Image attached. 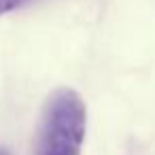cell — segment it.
<instances>
[{
	"label": "cell",
	"instance_id": "cell-3",
	"mask_svg": "<svg viewBox=\"0 0 155 155\" xmlns=\"http://www.w3.org/2000/svg\"><path fill=\"white\" fill-rule=\"evenodd\" d=\"M0 155H11V151L7 147H0Z\"/></svg>",
	"mask_w": 155,
	"mask_h": 155
},
{
	"label": "cell",
	"instance_id": "cell-2",
	"mask_svg": "<svg viewBox=\"0 0 155 155\" xmlns=\"http://www.w3.org/2000/svg\"><path fill=\"white\" fill-rule=\"evenodd\" d=\"M30 2H32V0H0V15L19 11V9H24V7L30 5Z\"/></svg>",
	"mask_w": 155,
	"mask_h": 155
},
{
	"label": "cell",
	"instance_id": "cell-1",
	"mask_svg": "<svg viewBox=\"0 0 155 155\" xmlns=\"http://www.w3.org/2000/svg\"><path fill=\"white\" fill-rule=\"evenodd\" d=\"M87 134V106L70 87H58L43 104L34 155H81Z\"/></svg>",
	"mask_w": 155,
	"mask_h": 155
}]
</instances>
